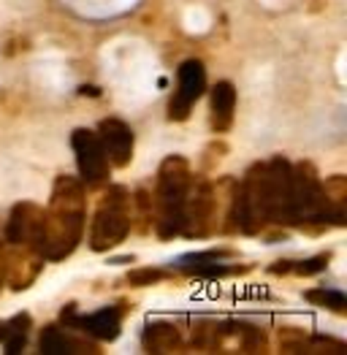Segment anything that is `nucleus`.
Wrapping results in <instances>:
<instances>
[{"label": "nucleus", "instance_id": "nucleus-17", "mask_svg": "<svg viewBox=\"0 0 347 355\" xmlns=\"http://www.w3.org/2000/svg\"><path fill=\"white\" fill-rule=\"evenodd\" d=\"M325 193V211H328V225H345L347 223V179L342 174H334L323 182Z\"/></svg>", "mask_w": 347, "mask_h": 355}, {"label": "nucleus", "instance_id": "nucleus-2", "mask_svg": "<svg viewBox=\"0 0 347 355\" xmlns=\"http://www.w3.org/2000/svg\"><path fill=\"white\" fill-rule=\"evenodd\" d=\"M190 163L182 155H171L158 168V187L152 196V220L155 231L163 241L179 236L182 228V204L190 184Z\"/></svg>", "mask_w": 347, "mask_h": 355}, {"label": "nucleus", "instance_id": "nucleus-10", "mask_svg": "<svg viewBox=\"0 0 347 355\" xmlns=\"http://www.w3.org/2000/svg\"><path fill=\"white\" fill-rule=\"evenodd\" d=\"M98 139L103 144V152L109 157V163L115 168H128L130 160H133V147H136V136H133V128L128 122L117 117L101 119L98 122Z\"/></svg>", "mask_w": 347, "mask_h": 355}, {"label": "nucleus", "instance_id": "nucleus-19", "mask_svg": "<svg viewBox=\"0 0 347 355\" xmlns=\"http://www.w3.org/2000/svg\"><path fill=\"white\" fill-rule=\"evenodd\" d=\"M304 298L310 304L320 306V309H331L337 315H345L347 312V296L342 291H337V288H310L304 293Z\"/></svg>", "mask_w": 347, "mask_h": 355}, {"label": "nucleus", "instance_id": "nucleus-21", "mask_svg": "<svg viewBox=\"0 0 347 355\" xmlns=\"http://www.w3.org/2000/svg\"><path fill=\"white\" fill-rule=\"evenodd\" d=\"M328 261H331V252H320V255H312L307 261H288V274H298V277H312V274H320L328 268Z\"/></svg>", "mask_w": 347, "mask_h": 355}, {"label": "nucleus", "instance_id": "nucleus-7", "mask_svg": "<svg viewBox=\"0 0 347 355\" xmlns=\"http://www.w3.org/2000/svg\"><path fill=\"white\" fill-rule=\"evenodd\" d=\"M71 147L76 155V168H79V179L87 187H101L109 182V157L103 152V144L98 139L95 130H87V128H76L71 133Z\"/></svg>", "mask_w": 347, "mask_h": 355}, {"label": "nucleus", "instance_id": "nucleus-5", "mask_svg": "<svg viewBox=\"0 0 347 355\" xmlns=\"http://www.w3.org/2000/svg\"><path fill=\"white\" fill-rule=\"evenodd\" d=\"M217 220V190L206 177L193 174L187 193H185V204H182V228L179 236L187 239H203L209 236L212 225Z\"/></svg>", "mask_w": 347, "mask_h": 355}, {"label": "nucleus", "instance_id": "nucleus-13", "mask_svg": "<svg viewBox=\"0 0 347 355\" xmlns=\"http://www.w3.org/2000/svg\"><path fill=\"white\" fill-rule=\"evenodd\" d=\"M41 220H44V209L38 204L33 201L17 204L6 223V244H25L35 250V241L41 234Z\"/></svg>", "mask_w": 347, "mask_h": 355}, {"label": "nucleus", "instance_id": "nucleus-6", "mask_svg": "<svg viewBox=\"0 0 347 355\" xmlns=\"http://www.w3.org/2000/svg\"><path fill=\"white\" fill-rule=\"evenodd\" d=\"M263 207L269 225H290V163L282 155L263 163Z\"/></svg>", "mask_w": 347, "mask_h": 355}, {"label": "nucleus", "instance_id": "nucleus-15", "mask_svg": "<svg viewBox=\"0 0 347 355\" xmlns=\"http://www.w3.org/2000/svg\"><path fill=\"white\" fill-rule=\"evenodd\" d=\"M142 347L146 353H176L185 347L179 328L169 320H149L142 334Z\"/></svg>", "mask_w": 347, "mask_h": 355}, {"label": "nucleus", "instance_id": "nucleus-14", "mask_svg": "<svg viewBox=\"0 0 347 355\" xmlns=\"http://www.w3.org/2000/svg\"><path fill=\"white\" fill-rule=\"evenodd\" d=\"M38 350L44 355H74V353H98V345L76 339L71 328L65 326H46L41 331Z\"/></svg>", "mask_w": 347, "mask_h": 355}, {"label": "nucleus", "instance_id": "nucleus-20", "mask_svg": "<svg viewBox=\"0 0 347 355\" xmlns=\"http://www.w3.org/2000/svg\"><path fill=\"white\" fill-rule=\"evenodd\" d=\"M169 277H171V268L144 266V268H133V271L125 277V282H128L130 288H146V285H158V282H163V279H169Z\"/></svg>", "mask_w": 347, "mask_h": 355}, {"label": "nucleus", "instance_id": "nucleus-16", "mask_svg": "<svg viewBox=\"0 0 347 355\" xmlns=\"http://www.w3.org/2000/svg\"><path fill=\"white\" fill-rule=\"evenodd\" d=\"M236 117V87L231 82H217L212 87V130L228 133Z\"/></svg>", "mask_w": 347, "mask_h": 355}, {"label": "nucleus", "instance_id": "nucleus-9", "mask_svg": "<svg viewBox=\"0 0 347 355\" xmlns=\"http://www.w3.org/2000/svg\"><path fill=\"white\" fill-rule=\"evenodd\" d=\"M62 326L71 331H85L87 336L98 339V342H115L122 334V312L117 306H103L92 315H79L76 304H68L60 315Z\"/></svg>", "mask_w": 347, "mask_h": 355}, {"label": "nucleus", "instance_id": "nucleus-3", "mask_svg": "<svg viewBox=\"0 0 347 355\" xmlns=\"http://www.w3.org/2000/svg\"><path fill=\"white\" fill-rule=\"evenodd\" d=\"M290 225L323 231L328 228V211H325V193L318 168L307 160L290 163Z\"/></svg>", "mask_w": 347, "mask_h": 355}, {"label": "nucleus", "instance_id": "nucleus-1", "mask_svg": "<svg viewBox=\"0 0 347 355\" xmlns=\"http://www.w3.org/2000/svg\"><path fill=\"white\" fill-rule=\"evenodd\" d=\"M85 225H87L85 184H82V179L60 174L55 179V184H52L49 207L44 209V220H41V234H38V241H35V252L44 261H49V263L65 261L79 247V241L85 236Z\"/></svg>", "mask_w": 347, "mask_h": 355}, {"label": "nucleus", "instance_id": "nucleus-18", "mask_svg": "<svg viewBox=\"0 0 347 355\" xmlns=\"http://www.w3.org/2000/svg\"><path fill=\"white\" fill-rule=\"evenodd\" d=\"M30 326H33V318L28 312H19L8 320L0 323V345H3V353L17 355L25 350L30 336Z\"/></svg>", "mask_w": 347, "mask_h": 355}, {"label": "nucleus", "instance_id": "nucleus-12", "mask_svg": "<svg viewBox=\"0 0 347 355\" xmlns=\"http://www.w3.org/2000/svg\"><path fill=\"white\" fill-rule=\"evenodd\" d=\"M8 247L14 252L6 250V282L14 291H28L44 268V258L25 244H8Z\"/></svg>", "mask_w": 347, "mask_h": 355}, {"label": "nucleus", "instance_id": "nucleus-11", "mask_svg": "<svg viewBox=\"0 0 347 355\" xmlns=\"http://www.w3.org/2000/svg\"><path fill=\"white\" fill-rule=\"evenodd\" d=\"M228 252L226 250H209V252H190L171 261V274H187V277H201V279H217V277H228V274H242L247 268L228 266L223 263Z\"/></svg>", "mask_w": 347, "mask_h": 355}, {"label": "nucleus", "instance_id": "nucleus-4", "mask_svg": "<svg viewBox=\"0 0 347 355\" xmlns=\"http://www.w3.org/2000/svg\"><path fill=\"white\" fill-rule=\"evenodd\" d=\"M130 193L128 187L115 184L103 193L101 204L92 214V223H90V250L92 252H109L119 247L130 228H133V214H130Z\"/></svg>", "mask_w": 347, "mask_h": 355}, {"label": "nucleus", "instance_id": "nucleus-8", "mask_svg": "<svg viewBox=\"0 0 347 355\" xmlns=\"http://www.w3.org/2000/svg\"><path fill=\"white\" fill-rule=\"evenodd\" d=\"M206 92V68L201 60H185L176 73V89L169 101V119L171 122H185L190 117L193 106L201 101Z\"/></svg>", "mask_w": 347, "mask_h": 355}, {"label": "nucleus", "instance_id": "nucleus-22", "mask_svg": "<svg viewBox=\"0 0 347 355\" xmlns=\"http://www.w3.org/2000/svg\"><path fill=\"white\" fill-rule=\"evenodd\" d=\"M6 285V247L0 244V291Z\"/></svg>", "mask_w": 347, "mask_h": 355}]
</instances>
